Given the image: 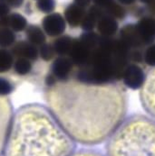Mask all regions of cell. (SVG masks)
<instances>
[{
    "instance_id": "6da1fadb",
    "label": "cell",
    "mask_w": 155,
    "mask_h": 156,
    "mask_svg": "<svg viewBox=\"0 0 155 156\" xmlns=\"http://www.w3.org/2000/svg\"><path fill=\"white\" fill-rule=\"evenodd\" d=\"M44 97L66 132L85 146L107 141L128 111V95L119 82L92 84L69 79L47 87Z\"/></svg>"
},
{
    "instance_id": "7a4b0ae2",
    "label": "cell",
    "mask_w": 155,
    "mask_h": 156,
    "mask_svg": "<svg viewBox=\"0 0 155 156\" xmlns=\"http://www.w3.org/2000/svg\"><path fill=\"white\" fill-rule=\"evenodd\" d=\"M75 147L47 107L27 104L13 115L3 156H70Z\"/></svg>"
},
{
    "instance_id": "3957f363",
    "label": "cell",
    "mask_w": 155,
    "mask_h": 156,
    "mask_svg": "<svg viewBox=\"0 0 155 156\" xmlns=\"http://www.w3.org/2000/svg\"><path fill=\"white\" fill-rule=\"evenodd\" d=\"M130 50L118 37L101 36L99 44L91 53L88 63L78 68L74 79L92 84L121 81L124 69L130 63Z\"/></svg>"
},
{
    "instance_id": "277c9868",
    "label": "cell",
    "mask_w": 155,
    "mask_h": 156,
    "mask_svg": "<svg viewBox=\"0 0 155 156\" xmlns=\"http://www.w3.org/2000/svg\"><path fill=\"white\" fill-rule=\"evenodd\" d=\"M106 156H155V119L133 114L107 139Z\"/></svg>"
},
{
    "instance_id": "5b68a950",
    "label": "cell",
    "mask_w": 155,
    "mask_h": 156,
    "mask_svg": "<svg viewBox=\"0 0 155 156\" xmlns=\"http://www.w3.org/2000/svg\"><path fill=\"white\" fill-rule=\"evenodd\" d=\"M140 101L145 112L155 119V68L147 74L140 90Z\"/></svg>"
},
{
    "instance_id": "8992f818",
    "label": "cell",
    "mask_w": 155,
    "mask_h": 156,
    "mask_svg": "<svg viewBox=\"0 0 155 156\" xmlns=\"http://www.w3.org/2000/svg\"><path fill=\"white\" fill-rule=\"evenodd\" d=\"M13 115L14 110L11 101L6 97H0V156H3Z\"/></svg>"
},
{
    "instance_id": "52a82bcc",
    "label": "cell",
    "mask_w": 155,
    "mask_h": 156,
    "mask_svg": "<svg viewBox=\"0 0 155 156\" xmlns=\"http://www.w3.org/2000/svg\"><path fill=\"white\" fill-rule=\"evenodd\" d=\"M146 74L139 64L130 62L123 72L122 81L123 86L133 90L141 89L144 84Z\"/></svg>"
},
{
    "instance_id": "ba28073f",
    "label": "cell",
    "mask_w": 155,
    "mask_h": 156,
    "mask_svg": "<svg viewBox=\"0 0 155 156\" xmlns=\"http://www.w3.org/2000/svg\"><path fill=\"white\" fill-rule=\"evenodd\" d=\"M93 49L85 44L79 38L74 39L72 48L69 51L68 58L72 61L73 64L77 68L85 67L89 62Z\"/></svg>"
},
{
    "instance_id": "9c48e42d",
    "label": "cell",
    "mask_w": 155,
    "mask_h": 156,
    "mask_svg": "<svg viewBox=\"0 0 155 156\" xmlns=\"http://www.w3.org/2000/svg\"><path fill=\"white\" fill-rule=\"evenodd\" d=\"M44 32L51 37H58L62 35L66 28V22L64 16L57 13H51L46 16L42 21Z\"/></svg>"
},
{
    "instance_id": "30bf717a",
    "label": "cell",
    "mask_w": 155,
    "mask_h": 156,
    "mask_svg": "<svg viewBox=\"0 0 155 156\" xmlns=\"http://www.w3.org/2000/svg\"><path fill=\"white\" fill-rule=\"evenodd\" d=\"M136 24L137 31L144 46L155 43V17L144 16L141 18Z\"/></svg>"
},
{
    "instance_id": "8fae6325",
    "label": "cell",
    "mask_w": 155,
    "mask_h": 156,
    "mask_svg": "<svg viewBox=\"0 0 155 156\" xmlns=\"http://www.w3.org/2000/svg\"><path fill=\"white\" fill-rule=\"evenodd\" d=\"M118 38L130 49H142L144 46L134 23L123 25L119 31Z\"/></svg>"
},
{
    "instance_id": "7c38bea8",
    "label": "cell",
    "mask_w": 155,
    "mask_h": 156,
    "mask_svg": "<svg viewBox=\"0 0 155 156\" xmlns=\"http://www.w3.org/2000/svg\"><path fill=\"white\" fill-rule=\"evenodd\" d=\"M74 65L67 56H59L56 58L51 67V73L58 81H66L70 79Z\"/></svg>"
},
{
    "instance_id": "4fadbf2b",
    "label": "cell",
    "mask_w": 155,
    "mask_h": 156,
    "mask_svg": "<svg viewBox=\"0 0 155 156\" xmlns=\"http://www.w3.org/2000/svg\"><path fill=\"white\" fill-rule=\"evenodd\" d=\"M14 57L25 58L29 61H36L39 57V51L37 46L28 42H19L13 45L10 51Z\"/></svg>"
},
{
    "instance_id": "5bb4252c",
    "label": "cell",
    "mask_w": 155,
    "mask_h": 156,
    "mask_svg": "<svg viewBox=\"0 0 155 156\" xmlns=\"http://www.w3.org/2000/svg\"><path fill=\"white\" fill-rule=\"evenodd\" d=\"M97 33L103 37H114L119 31L118 21L107 15L103 16L96 25Z\"/></svg>"
},
{
    "instance_id": "9a60e30c",
    "label": "cell",
    "mask_w": 155,
    "mask_h": 156,
    "mask_svg": "<svg viewBox=\"0 0 155 156\" xmlns=\"http://www.w3.org/2000/svg\"><path fill=\"white\" fill-rule=\"evenodd\" d=\"M104 10L101 7H98L96 5H93L90 7L88 11L85 13V16L81 23V27L85 32L93 31L94 28H96L97 23L99 19L104 16Z\"/></svg>"
},
{
    "instance_id": "2e32d148",
    "label": "cell",
    "mask_w": 155,
    "mask_h": 156,
    "mask_svg": "<svg viewBox=\"0 0 155 156\" xmlns=\"http://www.w3.org/2000/svg\"><path fill=\"white\" fill-rule=\"evenodd\" d=\"M85 8L77 5L76 4H71L65 10V19L66 22L71 27H78L81 25L85 16Z\"/></svg>"
},
{
    "instance_id": "e0dca14e",
    "label": "cell",
    "mask_w": 155,
    "mask_h": 156,
    "mask_svg": "<svg viewBox=\"0 0 155 156\" xmlns=\"http://www.w3.org/2000/svg\"><path fill=\"white\" fill-rule=\"evenodd\" d=\"M25 35L27 42L36 46H41L44 44L46 40L44 30L36 25H29L28 27H26Z\"/></svg>"
},
{
    "instance_id": "ac0fdd59",
    "label": "cell",
    "mask_w": 155,
    "mask_h": 156,
    "mask_svg": "<svg viewBox=\"0 0 155 156\" xmlns=\"http://www.w3.org/2000/svg\"><path fill=\"white\" fill-rule=\"evenodd\" d=\"M73 43H74V38L68 35L58 36V38H56L53 44L55 53L58 56H68Z\"/></svg>"
},
{
    "instance_id": "d6986e66",
    "label": "cell",
    "mask_w": 155,
    "mask_h": 156,
    "mask_svg": "<svg viewBox=\"0 0 155 156\" xmlns=\"http://www.w3.org/2000/svg\"><path fill=\"white\" fill-rule=\"evenodd\" d=\"M105 15L112 16V18L118 20H123L126 16V9L124 8V5H121L117 1H113L111 4L105 7L104 9Z\"/></svg>"
},
{
    "instance_id": "ffe728a7",
    "label": "cell",
    "mask_w": 155,
    "mask_h": 156,
    "mask_svg": "<svg viewBox=\"0 0 155 156\" xmlns=\"http://www.w3.org/2000/svg\"><path fill=\"white\" fill-rule=\"evenodd\" d=\"M15 32L9 27H0V48L6 49L16 44Z\"/></svg>"
},
{
    "instance_id": "44dd1931",
    "label": "cell",
    "mask_w": 155,
    "mask_h": 156,
    "mask_svg": "<svg viewBox=\"0 0 155 156\" xmlns=\"http://www.w3.org/2000/svg\"><path fill=\"white\" fill-rule=\"evenodd\" d=\"M14 65V56L7 49L0 48V73L7 72Z\"/></svg>"
},
{
    "instance_id": "7402d4cb",
    "label": "cell",
    "mask_w": 155,
    "mask_h": 156,
    "mask_svg": "<svg viewBox=\"0 0 155 156\" xmlns=\"http://www.w3.org/2000/svg\"><path fill=\"white\" fill-rule=\"evenodd\" d=\"M27 27L26 19L20 14H12L9 16V28L14 32H22Z\"/></svg>"
},
{
    "instance_id": "603a6c76",
    "label": "cell",
    "mask_w": 155,
    "mask_h": 156,
    "mask_svg": "<svg viewBox=\"0 0 155 156\" xmlns=\"http://www.w3.org/2000/svg\"><path fill=\"white\" fill-rule=\"evenodd\" d=\"M13 69L15 72L20 76H24L28 74L32 69V62L31 61L25 58H17L14 62Z\"/></svg>"
},
{
    "instance_id": "cb8c5ba5",
    "label": "cell",
    "mask_w": 155,
    "mask_h": 156,
    "mask_svg": "<svg viewBox=\"0 0 155 156\" xmlns=\"http://www.w3.org/2000/svg\"><path fill=\"white\" fill-rule=\"evenodd\" d=\"M38 51H39V56L41 57V59L45 62H49V61L53 60L55 55L56 54L53 44H46V43L39 46Z\"/></svg>"
},
{
    "instance_id": "d4e9b609",
    "label": "cell",
    "mask_w": 155,
    "mask_h": 156,
    "mask_svg": "<svg viewBox=\"0 0 155 156\" xmlns=\"http://www.w3.org/2000/svg\"><path fill=\"white\" fill-rule=\"evenodd\" d=\"M143 62L149 67L155 68V43L148 45L143 51Z\"/></svg>"
},
{
    "instance_id": "484cf974",
    "label": "cell",
    "mask_w": 155,
    "mask_h": 156,
    "mask_svg": "<svg viewBox=\"0 0 155 156\" xmlns=\"http://www.w3.org/2000/svg\"><path fill=\"white\" fill-rule=\"evenodd\" d=\"M14 89L13 84L6 78L0 77V97H6Z\"/></svg>"
},
{
    "instance_id": "4316f807",
    "label": "cell",
    "mask_w": 155,
    "mask_h": 156,
    "mask_svg": "<svg viewBox=\"0 0 155 156\" xmlns=\"http://www.w3.org/2000/svg\"><path fill=\"white\" fill-rule=\"evenodd\" d=\"M37 7L41 12L49 14L54 11L55 7V0H38Z\"/></svg>"
},
{
    "instance_id": "83f0119b",
    "label": "cell",
    "mask_w": 155,
    "mask_h": 156,
    "mask_svg": "<svg viewBox=\"0 0 155 156\" xmlns=\"http://www.w3.org/2000/svg\"><path fill=\"white\" fill-rule=\"evenodd\" d=\"M130 62L140 64L143 62V51L141 49H131L129 53Z\"/></svg>"
},
{
    "instance_id": "f1b7e54d",
    "label": "cell",
    "mask_w": 155,
    "mask_h": 156,
    "mask_svg": "<svg viewBox=\"0 0 155 156\" xmlns=\"http://www.w3.org/2000/svg\"><path fill=\"white\" fill-rule=\"evenodd\" d=\"M70 156H105L101 152L93 149H80L74 151Z\"/></svg>"
},
{
    "instance_id": "f546056e",
    "label": "cell",
    "mask_w": 155,
    "mask_h": 156,
    "mask_svg": "<svg viewBox=\"0 0 155 156\" xmlns=\"http://www.w3.org/2000/svg\"><path fill=\"white\" fill-rule=\"evenodd\" d=\"M9 11H10L9 5L6 3L0 1V19L6 16H8Z\"/></svg>"
},
{
    "instance_id": "4dcf8cb0",
    "label": "cell",
    "mask_w": 155,
    "mask_h": 156,
    "mask_svg": "<svg viewBox=\"0 0 155 156\" xmlns=\"http://www.w3.org/2000/svg\"><path fill=\"white\" fill-rule=\"evenodd\" d=\"M92 1L93 2L94 5L104 9L105 7H107L112 2H113L114 0H92Z\"/></svg>"
},
{
    "instance_id": "1f68e13d",
    "label": "cell",
    "mask_w": 155,
    "mask_h": 156,
    "mask_svg": "<svg viewBox=\"0 0 155 156\" xmlns=\"http://www.w3.org/2000/svg\"><path fill=\"white\" fill-rule=\"evenodd\" d=\"M57 81H58L57 79L52 73L48 74L47 77H46V79H45V84H46L47 87H51V86L55 85Z\"/></svg>"
},
{
    "instance_id": "d6a6232c",
    "label": "cell",
    "mask_w": 155,
    "mask_h": 156,
    "mask_svg": "<svg viewBox=\"0 0 155 156\" xmlns=\"http://www.w3.org/2000/svg\"><path fill=\"white\" fill-rule=\"evenodd\" d=\"M5 3H6L9 6L13 7H19L23 4L24 0H4Z\"/></svg>"
},
{
    "instance_id": "836d02e7",
    "label": "cell",
    "mask_w": 155,
    "mask_h": 156,
    "mask_svg": "<svg viewBox=\"0 0 155 156\" xmlns=\"http://www.w3.org/2000/svg\"><path fill=\"white\" fill-rule=\"evenodd\" d=\"M92 0H74V4L84 8H86L87 6H89Z\"/></svg>"
},
{
    "instance_id": "e575fe53",
    "label": "cell",
    "mask_w": 155,
    "mask_h": 156,
    "mask_svg": "<svg viewBox=\"0 0 155 156\" xmlns=\"http://www.w3.org/2000/svg\"><path fill=\"white\" fill-rule=\"evenodd\" d=\"M147 8H148V11L153 15L155 16V0H151L147 5H146Z\"/></svg>"
},
{
    "instance_id": "d590c367",
    "label": "cell",
    "mask_w": 155,
    "mask_h": 156,
    "mask_svg": "<svg viewBox=\"0 0 155 156\" xmlns=\"http://www.w3.org/2000/svg\"><path fill=\"white\" fill-rule=\"evenodd\" d=\"M0 27H9V16L0 19Z\"/></svg>"
},
{
    "instance_id": "8d00e7d4",
    "label": "cell",
    "mask_w": 155,
    "mask_h": 156,
    "mask_svg": "<svg viewBox=\"0 0 155 156\" xmlns=\"http://www.w3.org/2000/svg\"><path fill=\"white\" fill-rule=\"evenodd\" d=\"M116 1L123 5H131L136 2V0H116Z\"/></svg>"
},
{
    "instance_id": "74e56055",
    "label": "cell",
    "mask_w": 155,
    "mask_h": 156,
    "mask_svg": "<svg viewBox=\"0 0 155 156\" xmlns=\"http://www.w3.org/2000/svg\"><path fill=\"white\" fill-rule=\"evenodd\" d=\"M139 1H140L141 3L144 4V5H147V4H148V3H149V2H150L151 0H139Z\"/></svg>"
}]
</instances>
